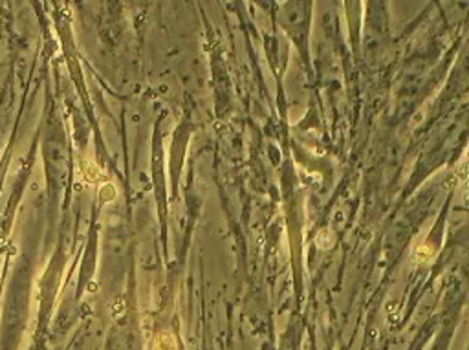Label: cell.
Listing matches in <instances>:
<instances>
[{
  "mask_svg": "<svg viewBox=\"0 0 469 350\" xmlns=\"http://www.w3.org/2000/svg\"><path fill=\"white\" fill-rule=\"evenodd\" d=\"M154 350H176V341L171 334H160L154 341Z\"/></svg>",
  "mask_w": 469,
  "mask_h": 350,
  "instance_id": "obj_1",
  "label": "cell"
}]
</instances>
